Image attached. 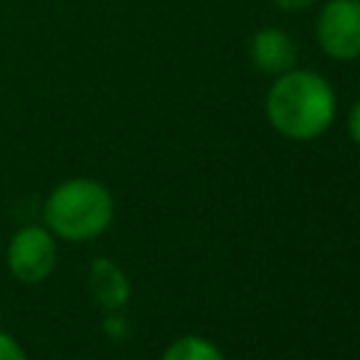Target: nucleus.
<instances>
[{
    "mask_svg": "<svg viewBox=\"0 0 360 360\" xmlns=\"http://www.w3.org/2000/svg\"><path fill=\"white\" fill-rule=\"evenodd\" d=\"M87 287H90L93 301L104 312H118L129 301V278L107 256H96L90 262V267H87Z\"/></svg>",
    "mask_w": 360,
    "mask_h": 360,
    "instance_id": "6",
    "label": "nucleus"
},
{
    "mask_svg": "<svg viewBox=\"0 0 360 360\" xmlns=\"http://www.w3.org/2000/svg\"><path fill=\"white\" fill-rule=\"evenodd\" d=\"M315 14V42L335 62L360 59V0H323Z\"/></svg>",
    "mask_w": 360,
    "mask_h": 360,
    "instance_id": "4",
    "label": "nucleus"
},
{
    "mask_svg": "<svg viewBox=\"0 0 360 360\" xmlns=\"http://www.w3.org/2000/svg\"><path fill=\"white\" fill-rule=\"evenodd\" d=\"M0 360H28L25 346L3 326H0Z\"/></svg>",
    "mask_w": 360,
    "mask_h": 360,
    "instance_id": "8",
    "label": "nucleus"
},
{
    "mask_svg": "<svg viewBox=\"0 0 360 360\" xmlns=\"http://www.w3.org/2000/svg\"><path fill=\"white\" fill-rule=\"evenodd\" d=\"M115 217L112 191L96 177H68L56 183L42 202V225L65 242H90L101 236Z\"/></svg>",
    "mask_w": 360,
    "mask_h": 360,
    "instance_id": "2",
    "label": "nucleus"
},
{
    "mask_svg": "<svg viewBox=\"0 0 360 360\" xmlns=\"http://www.w3.org/2000/svg\"><path fill=\"white\" fill-rule=\"evenodd\" d=\"M338 112V98L326 76L307 68H290L273 76L264 96L270 127L287 141H312L323 135Z\"/></svg>",
    "mask_w": 360,
    "mask_h": 360,
    "instance_id": "1",
    "label": "nucleus"
},
{
    "mask_svg": "<svg viewBox=\"0 0 360 360\" xmlns=\"http://www.w3.org/2000/svg\"><path fill=\"white\" fill-rule=\"evenodd\" d=\"M59 262L56 236L45 225H22L6 245V267L22 284L45 281Z\"/></svg>",
    "mask_w": 360,
    "mask_h": 360,
    "instance_id": "3",
    "label": "nucleus"
},
{
    "mask_svg": "<svg viewBox=\"0 0 360 360\" xmlns=\"http://www.w3.org/2000/svg\"><path fill=\"white\" fill-rule=\"evenodd\" d=\"M160 360H225L222 352L205 340V338H197V335H186V338H177Z\"/></svg>",
    "mask_w": 360,
    "mask_h": 360,
    "instance_id": "7",
    "label": "nucleus"
},
{
    "mask_svg": "<svg viewBox=\"0 0 360 360\" xmlns=\"http://www.w3.org/2000/svg\"><path fill=\"white\" fill-rule=\"evenodd\" d=\"M346 129H349V138L360 146V98L349 107V115H346Z\"/></svg>",
    "mask_w": 360,
    "mask_h": 360,
    "instance_id": "11",
    "label": "nucleus"
},
{
    "mask_svg": "<svg viewBox=\"0 0 360 360\" xmlns=\"http://www.w3.org/2000/svg\"><path fill=\"white\" fill-rule=\"evenodd\" d=\"M321 0H270V6L281 14H304V11H312Z\"/></svg>",
    "mask_w": 360,
    "mask_h": 360,
    "instance_id": "9",
    "label": "nucleus"
},
{
    "mask_svg": "<svg viewBox=\"0 0 360 360\" xmlns=\"http://www.w3.org/2000/svg\"><path fill=\"white\" fill-rule=\"evenodd\" d=\"M104 332H107L110 338L121 340V338H127V321H124L118 312H107V318H104Z\"/></svg>",
    "mask_w": 360,
    "mask_h": 360,
    "instance_id": "10",
    "label": "nucleus"
},
{
    "mask_svg": "<svg viewBox=\"0 0 360 360\" xmlns=\"http://www.w3.org/2000/svg\"><path fill=\"white\" fill-rule=\"evenodd\" d=\"M248 53H250L253 68L267 76H278V73L295 68V59H298V48L281 25L256 28L248 42Z\"/></svg>",
    "mask_w": 360,
    "mask_h": 360,
    "instance_id": "5",
    "label": "nucleus"
}]
</instances>
